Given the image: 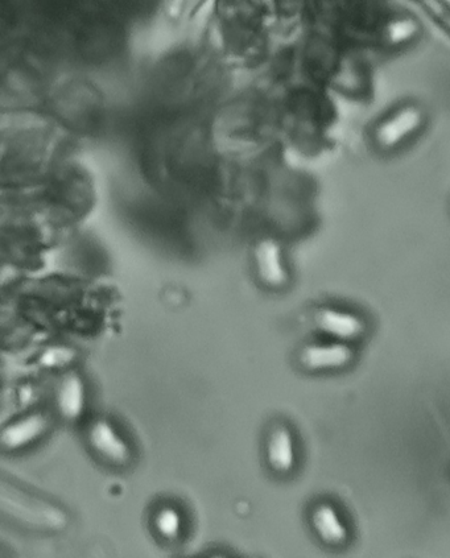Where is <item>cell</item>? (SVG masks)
<instances>
[{
	"mask_svg": "<svg viewBox=\"0 0 450 558\" xmlns=\"http://www.w3.org/2000/svg\"><path fill=\"white\" fill-rule=\"evenodd\" d=\"M428 123V114L418 102H403L387 111L370 130V142L382 155L402 151L419 138Z\"/></svg>",
	"mask_w": 450,
	"mask_h": 558,
	"instance_id": "obj_1",
	"label": "cell"
},
{
	"mask_svg": "<svg viewBox=\"0 0 450 558\" xmlns=\"http://www.w3.org/2000/svg\"><path fill=\"white\" fill-rule=\"evenodd\" d=\"M10 495L2 490L0 504L4 514L11 515L12 519L18 520L20 524H26L33 529L43 531H60L68 524V515L47 500L37 498L23 490L11 487Z\"/></svg>",
	"mask_w": 450,
	"mask_h": 558,
	"instance_id": "obj_2",
	"label": "cell"
},
{
	"mask_svg": "<svg viewBox=\"0 0 450 558\" xmlns=\"http://www.w3.org/2000/svg\"><path fill=\"white\" fill-rule=\"evenodd\" d=\"M312 324L322 336L350 345L361 341L369 330L362 314L336 305H320L313 310Z\"/></svg>",
	"mask_w": 450,
	"mask_h": 558,
	"instance_id": "obj_3",
	"label": "cell"
},
{
	"mask_svg": "<svg viewBox=\"0 0 450 558\" xmlns=\"http://www.w3.org/2000/svg\"><path fill=\"white\" fill-rule=\"evenodd\" d=\"M90 449L107 464L126 466L130 464L132 450L129 441L106 419L94 420L86 434Z\"/></svg>",
	"mask_w": 450,
	"mask_h": 558,
	"instance_id": "obj_4",
	"label": "cell"
},
{
	"mask_svg": "<svg viewBox=\"0 0 450 558\" xmlns=\"http://www.w3.org/2000/svg\"><path fill=\"white\" fill-rule=\"evenodd\" d=\"M355 351L350 343L340 341L313 342L301 347L299 363L311 372L337 371L352 365Z\"/></svg>",
	"mask_w": 450,
	"mask_h": 558,
	"instance_id": "obj_5",
	"label": "cell"
},
{
	"mask_svg": "<svg viewBox=\"0 0 450 558\" xmlns=\"http://www.w3.org/2000/svg\"><path fill=\"white\" fill-rule=\"evenodd\" d=\"M264 457L272 473L291 474L297 462L296 441L287 425L278 424L268 433Z\"/></svg>",
	"mask_w": 450,
	"mask_h": 558,
	"instance_id": "obj_6",
	"label": "cell"
},
{
	"mask_svg": "<svg viewBox=\"0 0 450 558\" xmlns=\"http://www.w3.org/2000/svg\"><path fill=\"white\" fill-rule=\"evenodd\" d=\"M49 429L48 417L43 413H32L7 425L0 434V444L8 452H19L39 441Z\"/></svg>",
	"mask_w": 450,
	"mask_h": 558,
	"instance_id": "obj_7",
	"label": "cell"
},
{
	"mask_svg": "<svg viewBox=\"0 0 450 558\" xmlns=\"http://www.w3.org/2000/svg\"><path fill=\"white\" fill-rule=\"evenodd\" d=\"M311 527L321 543L328 547H342L349 540V528L333 504L320 503L313 508Z\"/></svg>",
	"mask_w": 450,
	"mask_h": 558,
	"instance_id": "obj_8",
	"label": "cell"
},
{
	"mask_svg": "<svg viewBox=\"0 0 450 558\" xmlns=\"http://www.w3.org/2000/svg\"><path fill=\"white\" fill-rule=\"evenodd\" d=\"M56 408L64 420L77 421L86 409V386L77 372H69L61 379L56 392Z\"/></svg>",
	"mask_w": 450,
	"mask_h": 558,
	"instance_id": "obj_9",
	"label": "cell"
},
{
	"mask_svg": "<svg viewBox=\"0 0 450 558\" xmlns=\"http://www.w3.org/2000/svg\"><path fill=\"white\" fill-rule=\"evenodd\" d=\"M258 274L267 287L280 289L286 287L290 281L286 260L282 248L274 242H267L258 251Z\"/></svg>",
	"mask_w": 450,
	"mask_h": 558,
	"instance_id": "obj_10",
	"label": "cell"
},
{
	"mask_svg": "<svg viewBox=\"0 0 450 558\" xmlns=\"http://www.w3.org/2000/svg\"><path fill=\"white\" fill-rule=\"evenodd\" d=\"M184 528L181 512L173 506L159 508L154 515V529L156 535L165 541L179 540Z\"/></svg>",
	"mask_w": 450,
	"mask_h": 558,
	"instance_id": "obj_11",
	"label": "cell"
},
{
	"mask_svg": "<svg viewBox=\"0 0 450 558\" xmlns=\"http://www.w3.org/2000/svg\"><path fill=\"white\" fill-rule=\"evenodd\" d=\"M419 24L414 19L400 18L388 24L386 40L391 45L411 43L418 36Z\"/></svg>",
	"mask_w": 450,
	"mask_h": 558,
	"instance_id": "obj_12",
	"label": "cell"
},
{
	"mask_svg": "<svg viewBox=\"0 0 450 558\" xmlns=\"http://www.w3.org/2000/svg\"><path fill=\"white\" fill-rule=\"evenodd\" d=\"M70 361H72V357H70V355H59L56 350H53V353L52 351H47V353L41 357V363L47 367L63 366L66 362Z\"/></svg>",
	"mask_w": 450,
	"mask_h": 558,
	"instance_id": "obj_13",
	"label": "cell"
}]
</instances>
